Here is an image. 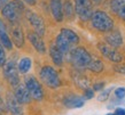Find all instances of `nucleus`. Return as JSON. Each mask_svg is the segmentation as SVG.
I'll list each match as a JSON object with an SVG mask.
<instances>
[{"instance_id": "nucleus-33", "label": "nucleus", "mask_w": 125, "mask_h": 115, "mask_svg": "<svg viewBox=\"0 0 125 115\" xmlns=\"http://www.w3.org/2000/svg\"><path fill=\"white\" fill-rule=\"evenodd\" d=\"M8 4V0H0V5L4 7L5 5H7Z\"/></svg>"}, {"instance_id": "nucleus-16", "label": "nucleus", "mask_w": 125, "mask_h": 115, "mask_svg": "<svg viewBox=\"0 0 125 115\" xmlns=\"http://www.w3.org/2000/svg\"><path fill=\"white\" fill-rule=\"evenodd\" d=\"M29 40H30L31 45L33 46V48L36 49V51H38L39 54H45L46 52V46L39 34H37L36 32L29 33Z\"/></svg>"}, {"instance_id": "nucleus-12", "label": "nucleus", "mask_w": 125, "mask_h": 115, "mask_svg": "<svg viewBox=\"0 0 125 115\" xmlns=\"http://www.w3.org/2000/svg\"><path fill=\"white\" fill-rule=\"evenodd\" d=\"M14 96H15V98L17 99V101H19L21 105L29 104L31 98H32L30 92H29V90L27 89V87H25V85H22V84L17 85L15 88V93H14Z\"/></svg>"}, {"instance_id": "nucleus-2", "label": "nucleus", "mask_w": 125, "mask_h": 115, "mask_svg": "<svg viewBox=\"0 0 125 115\" xmlns=\"http://www.w3.org/2000/svg\"><path fill=\"white\" fill-rule=\"evenodd\" d=\"M92 26L100 32H110L114 29V21L107 13L102 10H96L91 17Z\"/></svg>"}, {"instance_id": "nucleus-4", "label": "nucleus", "mask_w": 125, "mask_h": 115, "mask_svg": "<svg viewBox=\"0 0 125 115\" xmlns=\"http://www.w3.org/2000/svg\"><path fill=\"white\" fill-rule=\"evenodd\" d=\"M39 76L44 82V84L47 85L51 89H56L61 85V80L59 73L54 70L52 66H44L40 70Z\"/></svg>"}, {"instance_id": "nucleus-20", "label": "nucleus", "mask_w": 125, "mask_h": 115, "mask_svg": "<svg viewBox=\"0 0 125 115\" xmlns=\"http://www.w3.org/2000/svg\"><path fill=\"white\" fill-rule=\"evenodd\" d=\"M49 55H51V58L53 60V63L56 66H61L63 64V54L55 45H53L49 48Z\"/></svg>"}, {"instance_id": "nucleus-21", "label": "nucleus", "mask_w": 125, "mask_h": 115, "mask_svg": "<svg viewBox=\"0 0 125 115\" xmlns=\"http://www.w3.org/2000/svg\"><path fill=\"white\" fill-rule=\"evenodd\" d=\"M60 34H62V35H63V37H64L72 46L77 45V43L79 42V37L77 35V33H75V32H73L72 30H70V29H62L61 32H60Z\"/></svg>"}, {"instance_id": "nucleus-1", "label": "nucleus", "mask_w": 125, "mask_h": 115, "mask_svg": "<svg viewBox=\"0 0 125 115\" xmlns=\"http://www.w3.org/2000/svg\"><path fill=\"white\" fill-rule=\"evenodd\" d=\"M69 57H70L69 58L70 63L77 70L87 68L88 64L92 60V56L90 55V52L83 47H77V48L72 49L69 54Z\"/></svg>"}, {"instance_id": "nucleus-19", "label": "nucleus", "mask_w": 125, "mask_h": 115, "mask_svg": "<svg viewBox=\"0 0 125 115\" xmlns=\"http://www.w3.org/2000/svg\"><path fill=\"white\" fill-rule=\"evenodd\" d=\"M0 43L4 46L5 49L10 50L13 48V41L10 40L9 35L7 34L6 26H5V24L1 21H0Z\"/></svg>"}, {"instance_id": "nucleus-13", "label": "nucleus", "mask_w": 125, "mask_h": 115, "mask_svg": "<svg viewBox=\"0 0 125 115\" xmlns=\"http://www.w3.org/2000/svg\"><path fill=\"white\" fill-rule=\"evenodd\" d=\"M11 41H13L14 45H15L16 47H19V48L24 45L23 31L17 23H13V24H11Z\"/></svg>"}, {"instance_id": "nucleus-30", "label": "nucleus", "mask_w": 125, "mask_h": 115, "mask_svg": "<svg viewBox=\"0 0 125 115\" xmlns=\"http://www.w3.org/2000/svg\"><path fill=\"white\" fill-rule=\"evenodd\" d=\"M103 87H104V83H103V82H100V83H95V84L93 85V90H94V91H98V90L103 89Z\"/></svg>"}, {"instance_id": "nucleus-37", "label": "nucleus", "mask_w": 125, "mask_h": 115, "mask_svg": "<svg viewBox=\"0 0 125 115\" xmlns=\"http://www.w3.org/2000/svg\"><path fill=\"white\" fill-rule=\"evenodd\" d=\"M0 7H1V5H0Z\"/></svg>"}, {"instance_id": "nucleus-17", "label": "nucleus", "mask_w": 125, "mask_h": 115, "mask_svg": "<svg viewBox=\"0 0 125 115\" xmlns=\"http://www.w3.org/2000/svg\"><path fill=\"white\" fill-rule=\"evenodd\" d=\"M110 8L119 18L125 21V0H111Z\"/></svg>"}, {"instance_id": "nucleus-29", "label": "nucleus", "mask_w": 125, "mask_h": 115, "mask_svg": "<svg viewBox=\"0 0 125 115\" xmlns=\"http://www.w3.org/2000/svg\"><path fill=\"white\" fill-rule=\"evenodd\" d=\"M115 71H116L117 73L125 74V64L124 65H117V66H115Z\"/></svg>"}, {"instance_id": "nucleus-11", "label": "nucleus", "mask_w": 125, "mask_h": 115, "mask_svg": "<svg viewBox=\"0 0 125 115\" xmlns=\"http://www.w3.org/2000/svg\"><path fill=\"white\" fill-rule=\"evenodd\" d=\"M49 7H51V13H52L54 19H55L56 22L61 23L63 21V17H64V11H63L62 1H61V0H51Z\"/></svg>"}, {"instance_id": "nucleus-35", "label": "nucleus", "mask_w": 125, "mask_h": 115, "mask_svg": "<svg viewBox=\"0 0 125 115\" xmlns=\"http://www.w3.org/2000/svg\"><path fill=\"white\" fill-rule=\"evenodd\" d=\"M106 115H116L115 113H108V114H106Z\"/></svg>"}, {"instance_id": "nucleus-10", "label": "nucleus", "mask_w": 125, "mask_h": 115, "mask_svg": "<svg viewBox=\"0 0 125 115\" xmlns=\"http://www.w3.org/2000/svg\"><path fill=\"white\" fill-rule=\"evenodd\" d=\"M6 106H7V109L9 111L10 115H23L22 105L17 101L14 95H7Z\"/></svg>"}, {"instance_id": "nucleus-15", "label": "nucleus", "mask_w": 125, "mask_h": 115, "mask_svg": "<svg viewBox=\"0 0 125 115\" xmlns=\"http://www.w3.org/2000/svg\"><path fill=\"white\" fill-rule=\"evenodd\" d=\"M63 104L68 108H80L85 104V99L84 97H79L77 95H69L64 98Z\"/></svg>"}, {"instance_id": "nucleus-9", "label": "nucleus", "mask_w": 125, "mask_h": 115, "mask_svg": "<svg viewBox=\"0 0 125 115\" xmlns=\"http://www.w3.org/2000/svg\"><path fill=\"white\" fill-rule=\"evenodd\" d=\"M27 18L28 21L30 22L31 26L33 31L37 34H39L40 37H42L45 34V24H44V21L39 15H37L34 11L32 10H28L27 11Z\"/></svg>"}, {"instance_id": "nucleus-5", "label": "nucleus", "mask_w": 125, "mask_h": 115, "mask_svg": "<svg viewBox=\"0 0 125 115\" xmlns=\"http://www.w3.org/2000/svg\"><path fill=\"white\" fill-rule=\"evenodd\" d=\"M75 11L82 21L86 22L93 15L92 0H75Z\"/></svg>"}, {"instance_id": "nucleus-32", "label": "nucleus", "mask_w": 125, "mask_h": 115, "mask_svg": "<svg viewBox=\"0 0 125 115\" xmlns=\"http://www.w3.org/2000/svg\"><path fill=\"white\" fill-rule=\"evenodd\" d=\"M27 4H29V5H34L36 4V0H24Z\"/></svg>"}, {"instance_id": "nucleus-25", "label": "nucleus", "mask_w": 125, "mask_h": 115, "mask_svg": "<svg viewBox=\"0 0 125 115\" xmlns=\"http://www.w3.org/2000/svg\"><path fill=\"white\" fill-rule=\"evenodd\" d=\"M5 47L0 43V68L4 67V65L6 64V52H5Z\"/></svg>"}, {"instance_id": "nucleus-7", "label": "nucleus", "mask_w": 125, "mask_h": 115, "mask_svg": "<svg viewBox=\"0 0 125 115\" xmlns=\"http://www.w3.org/2000/svg\"><path fill=\"white\" fill-rule=\"evenodd\" d=\"M24 85L27 87V89L29 90L31 97L36 100H42L44 98V91L40 83L38 82V80L34 78L33 75H29L24 80Z\"/></svg>"}, {"instance_id": "nucleus-31", "label": "nucleus", "mask_w": 125, "mask_h": 115, "mask_svg": "<svg viewBox=\"0 0 125 115\" xmlns=\"http://www.w3.org/2000/svg\"><path fill=\"white\" fill-rule=\"evenodd\" d=\"M116 115H125V108L123 107H117L114 112Z\"/></svg>"}, {"instance_id": "nucleus-23", "label": "nucleus", "mask_w": 125, "mask_h": 115, "mask_svg": "<svg viewBox=\"0 0 125 115\" xmlns=\"http://www.w3.org/2000/svg\"><path fill=\"white\" fill-rule=\"evenodd\" d=\"M87 68L91 71V72H94V73H100L103 71V63L99 58H92L91 63L88 64Z\"/></svg>"}, {"instance_id": "nucleus-22", "label": "nucleus", "mask_w": 125, "mask_h": 115, "mask_svg": "<svg viewBox=\"0 0 125 115\" xmlns=\"http://www.w3.org/2000/svg\"><path fill=\"white\" fill-rule=\"evenodd\" d=\"M31 66H32V60H31L30 57H23L21 58L17 64V68H19V72L22 73V74H25L30 71Z\"/></svg>"}, {"instance_id": "nucleus-24", "label": "nucleus", "mask_w": 125, "mask_h": 115, "mask_svg": "<svg viewBox=\"0 0 125 115\" xmlns=\"http://www.w3.org/2000/svg\"><path fill=\"white\" fill-rule=\"evenodd\" d=\"M63 11H64L65 16H67L68 18H72L73 14L76 13L75 9H73V7H72V4L70 1H67V2H65V5L63 6Z\"/></svg>"}, {"instance_id": "nucleus-3", "label": "nucleus", "mask_w": 125, "mask_h": 115, "mask_svg": "<svg viewBox=\"0 0 125 115\" xmlns=\"http://www.w3.org/2000/svg\"><path fill=\"white\" fill-rule=\"evenodd\" d=\"M24 9L23 4L20 0H13L11 2H8L2 7V16L7 19L8 22L13 24V23H17L20 17L21 11Z\"/></svg>"}, {"instance_id": "nucleus-38", "label": "nucleus", "mask_w": 125, "mask_h": 115, "mask_svg": "<svg viewBox=\"0 0 125 115\" xmlns=\"http://www.w3.org/2000/svg\"><path fill=\"white\" fill-rule=\"evenodd\" d=\"M0 115H1V113H0Z\"/></svg>"}, {"instance_id": "nucleus-26", "label": "nucleus", "mask_w": 125, "mask_h": 115, "mask_svg": "<svg viewBox=\"0 0 125 115\" xmlns=\"http://www.w3.org/2000/svg\"><path fill=\"white\" fill-rule=\"evenodd\" d=\"M110 92H111V89H107V90H104V91H102V92L98 96V100L99 101H106V100L109 98Z\"/></svg>"}, {"instance_id": "nucleus-34", "label": "nucleus", "mask_w": 125, "mask_h": 115, "mask_svg": "<svg viewBox=\"0 0 125 115\" xmlns=\"http://www.w3.org/2000/svg\"><path fill=\"white\" fill-rule=\"evenodd\" d=\"M92 1H93L95 5H99L100 2H101V1H102V0H92Z\"/></svg>"}, {"instance_id": "nucleus-18", "label": "nucleus", "mask_w": 125, "mask_h": 115, "mask_svg": "<svg viewBox=\"0 0 125 115\" xmlns=\"http://www.w3.org/2000/svg\"><path fill=\"white\" fill-rule=\"evenodd\" d=\"M55 46H56L57 48L60 49L61 51H62V54L63 55H67V54H70V51H71L72 49V45L69 42L67 39H65L62 34H59L56 37V40H55Z\"/></svg>"}, {"instance_id": "nucleus-6", "label": "nucleus", "mask_w": 125, "mask_h": 115, "mask_svg": "<svg viewBox=\"0 0 125 115\" xmlns=\"http://www.w3.org/2000/svg\"><path fill=\"white\" fill-rule=\"evenodd\" d=\"M19 68L15 65L14 60H9L6 62V64L4 65V75L6 80L8 81V83L15 89L17 85H20V76H19Z\"/></svg>"}, {"instance_id": "nucleus-36", "label": "nucleus", "mask_w": 125, "mask_h": 115, "mask_svg": "<svg viewBox=\"0 0 125 115\" xmlns=\"http://www.w3.org/2000/svg\"><path fill=\"white\" fill-rule=\"evenodd\" d=\"M0 103H1V97H0Z\"/></svg>"}, {"instance_id": "nucleus-8", "label": "nucleus", "mask_w": 125, "mask_h": 115, "mask_svg": "<svg viewBox=\"0 0 125 115\" xmlns=\"http://www.w3.org/2000/svg\"><path fill=\"white\" fill-rule=\"evenodd\" d=\"M98 48L100 50V52L102 54V56L104 58H107L110 62H114V63H121L123 60V56L119 52L114 49L113 47H110L109 45H104V43H99Z\"/></svg>"}, {"instance_id": "nucleus-28", "label": "nucleus", "mask_w": 125, "mask_h": 115, "mask_svg": "<svg viewBox=\"0 0 125 115\" xmlns=\"http://www.w3.org/2000/svg\"><path fill=\"white\" fill-rule=\"evenodd\" d=\"M94 97V90L87 88L84 91V99H92Z\"/></svg>"}, {"instance_id": "nucleus-14", "label": "nucleus", "mask_w": 125, "mask_h": 115, "mask_svg": "<svg viewBox=\"0 0 125 115\" xmlns=\"http://www.w3.org/2000/svg\"><path fill=\"white\" fill-rule=\"evenodd\" d=\"M106 42L113 48H117L122 46L123 45V37H122L121 32L117 30H111L106 35Z\"/></svg>"}, {"instance_id": "nucleus-27", "label": "nucleus", "mask_w": 125, "mask_h": 115, "mask_svg": "<svg viewBox=\"0 0 125 115\" xmlns=\"http://www.w3.org/2000/svg\"><path fill=\"white\" fill-rule=\"evenodd\" d=\"M115 97H116L117 99H123V98H125V88H123V87L116 88V89H115Z\"/></svg>"}]
</instances>
